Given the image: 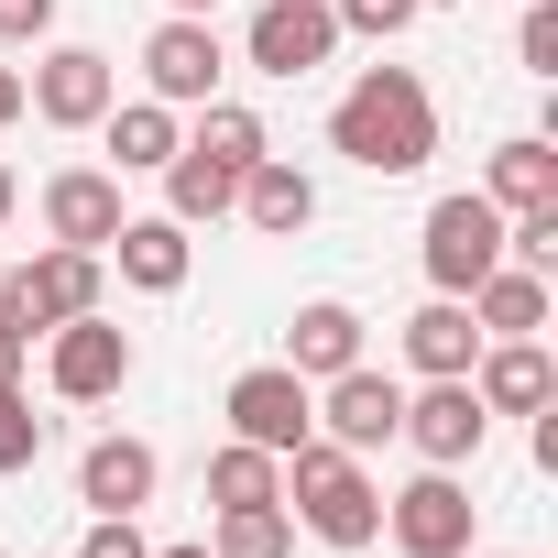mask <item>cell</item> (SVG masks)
<instances>
[{"mask_svg": "<svg viewBox=\"0 0 558 558\" xmlns=\"http://www.w3.org/2000/svg\"><path fill=\"white\" fill-rule=\"evenodd\" d=\"M329 154L362 165V175H416L438 154V99L416 66H362L340 99H329Z\"/></svg>", "mask_w": 558, "mask_h": 558, "instance_id": "cell-1", "label": "cell"}, {"mask_svg": "<svg viewBox=\"0 0 558 558\" xmlns=\"http://www.w3.org/2000/svg\"><path fill=\"white\" fill-rule=\"evenodd\" d=\"M286 514H296V536H318V547H373L384 536V482L351 460V449H329V438H307V449H286Z\"/></svg>", "mask_w": 558, "mask_h": 558, "instance_id": "cell-2", "label": "cell"}, {"mask_svg": "<svg viewBox=\"0 0 558 558\" xmlns=\"http://www.w3.org/2000/svg\"><path fill=\"white\" fill-rule=\"evenodd\" d=\"M99 286H110V263H99V252H66V241H45L23 274H0V329L45 340V329L88 318V307H99Z\"/></svg>", "mask_w": 558, "mask_h": 558, "instance_id": "cell-3", "label": "cell"}, {"mask_svg": "<svg viewBox=\"0 0 558 558\" xmlns=\"http://www.w3.org/2000/svg\"><path fill=\"white\" fill-rule=\"evenodd\" d=\"M219 77H230V45H219L208 12H165V23L143 34V99H165V110H208Z\"/></svg>", "mask_w": 558, "mask_h": 558, "instance_id": "cell-4", "label": "cell"}, {"mask_svg": "<svg viewBox=\"0 0 558 558\" xmlns=\"http://www.w3.org/2000/svg\"><path fill=\"white\" fill-rule=\"evenodd\" d=\"M219 416H230V438H252V449H307L318 438V384L307 373H286V362H252V373H230V395H219Z\"/></svg>", "mask_w": 558, "mask_h": 558, "instance_id": "cell-5", "label": "cell"}, {"mask_svg": "<svg viewBox=\"0 0 558 558\" xmlns=\"http://www.w3.org/2000/svg\"><path fill=\"white\" fill-rule=\"evenodd\" d=\"M416 252H427V286H438V296H471L482 274L504 263V208H493L482 186H449V197L427 208V241H416Z\"/></svg>", "mask_w": 558, "mask_h": 558, "instance_id": "cell-6", "label": "cell"}, {"mask_svg": "<svg viewBox=\"0 0 558 558\" xmlns=\"http://www.w3.org/2000/svg\"><path fill=\"white\" fill-rule=\"evenodd\" d=\"M384 536H395L405 558H471L482 504H471V482H460V471H416L405 493H384Z\"/></svg>", "mask_w": 558, "mask_h": 558, "instance_id": "cell-7", "label": "cell"}, {"mask_svg": "<svg viewBox=\"0 0 558 558\" xmlns=\"http://www.w3.org/2000/svg\"><path fill=\"white\" fill-rule=\"evenodd\" d=\"M340 56V12H329V0H263V12H252V34H241V66L252 77H318Z\"/></svg>", "mask_w": 558, "mask_h": 558, "instance_id": "cell-8", "label": "cell"}, {"mask_svg": "<svg viewBox=\"0 0 558 558\" xmlns=\"http://www.w3.org/2000/svg\"><path fill=\"white\" fill-rule=\"evenodd\" d=\"M110 99H121V66H110L99 45H56V56L23 77V110H34L45 132H99Z\"/></svg>", "mask_w": 558, "mask_h": 558, "instance_id": "cell-9", "label": "cell"}, {"mask_svg": "<svg viewBox=\"0 0 558 558\" xmlns=\"http://www.w3.org/2000/svg\"><path fill=\"white\" fill-rule=\"evenodd\" d=\"M45 384H56V405H110L132 384V329H110L99 307L45 329Z\"/></svg>", "mask_w": 558, "mask_h": 558, "instance_id": "cell-10", "label": "cell"}, {"mask_svg": "<svg viewBox=\"0 0 558 558\" xmlns=\"http://www.w3.org/2000/svg\"><path fill=\"white\" fill-rule=\"evenodd\" d=\"M395 438L427 460V471H471L482 460V438H493V416H482V395H471V373H449V384H427V395H405V416H395Z\"/></svg>", "mask_w": 558, "mask_h": 558, "instance_id": "cell-11", "label": "cell"}, {"mask_svg": "<svg viewBox=\"0 0 558 558\" xmlns=\"http://www.w3.org/2000/svg\"><path fill=\"white\" fill-rule=\"evenodd\" d=\"M395 416H405V384H395V373H373V362H351V373H329V384H318V438H329V449H351V460H373V449L395 438Z\"/></svg>", "mask_w": 558, "mask_h": 558, "instance_id": "cell-12", "label": "cell"}, {"mask_svg": "<svg viewBox=\"0 0 558 558\" xmlns=\"http://www.w3.org/2000/svg\"><path fill=\"white\" fill-rule=\"evenodd\" d=\"M34 208H45V241H66V252H110V230L132 219V208H121V175H110V165H56Z\"/></svg>", "mask_w": 558, "mask_h": 558, "instance_id": "cell-13", "label": "cell"}, {"mask_svg": "<svg viewBox=\"0 0 558 558\" xmlns=\"http://www.w3.org/2000/svg\"><path fill=\"white\" fill-rule=\"evenodd\" d=\"M471 395H482V416H536V405H558L547 340H482V351H471Z\"/></svg>", "mask_w": 558, "mask_h": 558, "instance_id": "cell-14", "label": "cell"}, {"mask_svg": "<svg viewBox=\"0 0 558 558\" xmlns=\"http://www.w3.org/2000/svg\"><path fill=\"white\" fill-rule=\"evenodd\" d=\"M154 482H165L154 438H88V460H77V504L88 514H143Z\"/></svg>", "mask_w": 558, "mask_h": 558, "instance_id": "cell-15", "label": "cell"}, {"mask_svg": "<svg viewBox=\"0 0 558 558\" xmlns=\"http://www.w3.org/2000/svg\"><path fill=\"white\" fill-rule=\"evenodd\" d=\"M99 263H121V286H143V296H175L197 274V241H186V219H121Z\"/></svg>", "mask_w": 558, "mask_h": 558, "instance_id": "cell-16", "label": "cell"}, {"mask_svg": "<svg viewBox=\"0 0 558 558\" xmlns=\"http://www.w3.org/2000/svg\"><path fill=\"white\" fill-rule=\"evenodd\" d=\"M351 362H362V307H351V296H307L296 329H286V373L329 384V373H351Z\"/></svg>", "mask_w": 558, "mask_h": 558, "instance_id": "cell-17", "label": "cell"}, {"mask_svg": "<svg viewBox=\"0 0 558 558\" xmlns=\"http://www.w3.org/2000/svg\"><path fill=\"white\" fill-rule=\"evenodd\" d=\"M482 197H493L504 219H525V208H558V143H547V132H514V143H493V165H482Z\"/></svg>", "mask_w": 558, "mask_h": 558, "instance_id": "cell-18", "label": "cell"}, {"mask_svg": "<svg viewBox=\"0 0 558 558\" xmlns=\"http://www.w3.org/2000/svg\"><path fill=\"white\" fill-rule=\"evenodd\" d=\"M241 219H252L263 241H296V230L318 219V175H307V165H286V154H263V165L241 175Z\"/></svg>", "mask_w": 558, "mask_h": 558, "instance_id": "cell-19", "label": "cell"}, {"mask_svg": "<svg viewBox=\"0 0 558 558\" xmlns=\"http://www.w3.org/2000/svg\"><path fill=\"white\" fill-rule=\"evenodd\" d=\"M460 307H471V329H482V340H536V329H547V274H525V263H493L482 286L460 296Z\"/></svg>", "mask_w": 558, "mask_h": 558, "instance_id": "cell-20", "label": "cell"}, {"mask_svg": "<svg viewBox=\"0 0 558 558\" xmlns=\"http://www.w3.org/2000/svg\"><path fill=\"white\" fill-rule=\"evenodd\" d=\"M99 143H110V175H165V154L186 143V121H175L165 99H110Z\"/></svg>", "mask_w": 558, "mask_h": 558, "instance_id": "cell-21", "label": "cell"}, {"mask_svg": "<svg viewBox=\"0 0 558 558\" xmlns=\"http://www.w3.org/2000/svg\"><path fill=\"white\" fill-rule=\"evenodd\" d=\"M471 351H482V329H471V307H460V296H427V307L405 318V362H416L427 384L471 373Z\"/></svg>", "mask_w": 558, "mask_h": 558, "instance_id": "cell-22", "label": "cell"}, {"mask_svg": "<svg viewBox=\"0 0 558 558\" xmlns=\"http://www.w3.org/2000/svg\"><path fill=\"white\" fill-rule=\"evenodd\" d=\"M230 208H241V175L175 143V154H165V219H186V230H208V219H230Z\"/></svg>", "mask_w": 558, "mask_h": 558, "instance_id": "cell-23", "label": "cell"}, {"mask_svg": "<svg viewBox=\"0 0 558 558\" xmlns=\"http://www.w3.org/2000/svg\"><path fill=\"white\" fill-rule=\"evenodd\" d=\"M186 154H208V165L252 175V165L274 154V132H263V110H241V99H208V110H197V132H186Z\"/></svg>", "mask_w": 558, "mask_h": 558, "instance_id": "cell-24", "label": "cell"}, {"mask_svg": "<svg viewBox=\"0 0 558 558\" xmlns=\"http://www.w3.org/2000/svg\"><path fill=\"white\" fill-rule=\"evenodd\" d=\"M208 504H219V514H241V504H286V460L252 449V438H230V449L208 460Z\"/></svg>", "mask_w": 558, "mask_h": 558, "instance_id": "cell-25", "label": "cell"}, {"mask_svg": "<svg viewBox=\"0 0 558 558\" xmlns=\"http://www.w3.org/2000/svg\"><path fill=\"white\" fill-rule=\"evenodd\" d=\"M208 558H296V514L286 504H241V514H219Z\"/></svg>", "mask_w": 558, "mask_h": 558, "instance_id": "cell-26", "label": "cell"}, {"mask_svg": "<svg viewBox=\"0 0 558 558\" xmlns=\"http://www.w3.org/2000/svg\"><path fill=\"white\" fill-rule=\"evenodd\" d=\"M34 460H45V416H34V395H23V384H0V482L34 471Z\"/></svg>", "mask_w": 558, "mask_h": 558, "instance_id": "cell-27", "label": "cell"}, {"mask_svg": "<svg viewBox=\"0 0 558 558\" xmlns=\"http://www.w3.org/2000/svg\"><path fill=\"white\" fill-rule=\"evenodd\" d=\"M329 12H340V34H373V45H395V34L427 12V0H329Z\"/></svg>", "mask_w": 558, "mask_h": 558, "instance_id": "cell-28", "label": "cell"}, {"mask_svg": "<svg viewBox=\"0 0 558 558\" xmlns=\"http://www.w3.org/2000/svg\"><path fill=\"white\" fill-rule=\"evenodd\" d=\"M514 56H525V77H558V0H525V23H514Z\"/></svg>", "mask_w": 558, "mask_h": 558, "instance_id": "cell-29", "label": "cell"}, {"mask_svg": "<svg viewBox=\"0 0 558 558\" xmlns=\"http://www.w3.org/2000/svg\"><path fill=\"white\" fill-rule=\"evenodd\" d=\"M77 558H154V536H143L132 514H88V536H77Z\"/></svg>", "mask_w": 558, "mask_h": 558, "instance_id": "cell-30", "label": "cell"}, {"mask_svg": "<svg viewBox=\"0 0 558 558\" xmlns=\"http://www.w3.org/2000/svg\"><path fill=\"white\" fill-rule=\"evenodd\" d=\"M56 34V0H0V45H45Z\"/></svg>", "mask_w": 558, "mask_h": 558, "instance_id": "cell-31", "label": "cell"}, {"mask_svg": "<svg viewBox=\"0 0 558 558\" xmlns=\"http://www.w3.org/2000/svg\"><path fill=\"white\" fill-rule=\"evenodd\" d=\"M23 362H34V340H23V329H0V384H23Z\"/></svg>", "mask_w": 558, "mask_h": 558, "instance_id": "cell-32", "label": "cell"}, {"mask_svg": "<svg viewBox=\"0 0 558 558\" xmlns=\"http://www.w3.org/2000/svg\"><path fill=\"white\" fill-rule=\"evenodd\" d=\"M12 121H23V77H12V66H0V132H12Z\"/></svg>", "mask_w": 558, "mask_h": 558, "instance_id": "cell-33", "label": "cell"}, {"mask_svg": "<svg viewBox=\"0 0 558 558\" xmlns=\"http://www.w3.org/2000/svg\"><path fill=\"white\" fill-rule=\"evenodd\" d=\"M12 208H23V175H12V165H0V219H12Z\"/></svg>", "mask_w": 558, "mask_h": 558, "instance_id": "cell-34", "label": "cell"}, {"mask_svg": "<svg viewBox=\"0 0 558 558\" xmlns=\"http://www.w3.org/2000/svg\"><path fill=\"white\" fill-rule=\"evenodd\" d=\"M165 12H219V0H165Z\"/></svg>", "mask_w": 558, "mask_h": 558, "instance_id": "cell-35", "label": "cell"}, {"mask_svg": "<svg viewBox=\"0 0 558 558\" xmlns=\"http://www.w3.org/2000/svg\"><path fill=\"white\" fill-rule=\"evenodd\" d=\"M154 558H208V547H154Z\"/></svg>", "mask_w": 558, "mask_h": 558, "instance_id": "cell-36", "label": "cell"}, {"mask_svg": "<svg viewBox=\"0 0 558 558\" xmlns=\"http://www.w3.org/2000/svg\"><path fill=\"white\" fill-rule=\"evenodd\" d=\"M471 558H482V547H471ZM493 558H525V547H493Z\"/></svg>", "mask_w": 558, "mask_h": 558, "instance_id": "cell-37", "label": "cell"}, {"mask_svg": "<svg viewBox=\"0 0 558 558\" xmlns=\"http://www.w3.org/2000/svg\"><path fill=\"white\" fill-rule=\"evenodd\" d=\"M427 12H460V0H427Z\"/></svg>", "mask_w": 558, "mask_h": 558, "instance_id": "cell-38", "label": "cell"}]
</instances>
